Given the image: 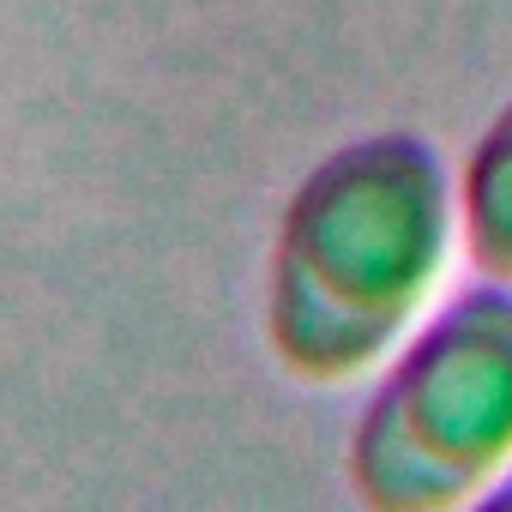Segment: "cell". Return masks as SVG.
Instances as JSON below:
<instances>
[{"label": "cell", "mask_w": 512, "mask_h": 512, "mask_svg": "<svg viewBox=\"0 0 512 512\" xmlns=\"http://www.w3.org/2000/svg\"><path fill=\"white\" fill-rule=\"evenodd\" d=\"M458 187L410 127L332 145L284 199L266 260V344L302 386H362L440 302Z\"/></svg>", "instance_id": "6da1fadb"}, {"label": "cell", "mask_w": 512, "mask_h": 512, "mask_svg": "<svg viewBox=\"0 0 512 512\" xmlns=\"http://www.w3.org/2000/svg\"><path fill=\"white\" fill-rule=\"evenodd\" d=\"M512 470V290L434 302L368 374L344 476L362 512H464Z\"/></svg>", "instance_id": "7a4b0ae2"}, {"label": "cell", "mask_w": 512, "mask_h": 512, "mask_svg": "<svg viewBox=\"0 0 512 512\" xmlns=\"http://www.w3.org/2000/svg\"><path fill=\"white\" fill-rule=\"evenodd\" d=\"M452 187H458V253L482 284L512 290V97L488 115Z\"/></svg>", "instance_id": "3957f363"}, {"label": "cell", "mask_w": 512, "mask_h": 512, "mask_svg": "<svg viewBox=\"0 0 512 512\" xmlns=\"http://www.w3.org/2000/svg\"><path fill=\"white\" fill-rule=\"evenodd\" d=\"M464 512H512V470H506L500 482H488V488H482Z\"/></svg>", "instance_id": "277c9868"}]
</instances>
